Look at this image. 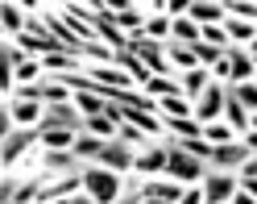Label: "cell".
Instances as JSON below:
<instances>
[{
  "mask_svg": "<svg viewBox=\"0 0 257 204\" xmlns=\"http://www.w3.org/2000/svg\"><path fill=\"white\" fill-rule=\"evenodd\" d=\"M162 142H166V175L174 179V183H203L207 175H212V163H203V159H195V154H187L183 150V142H179V138H162Z\"/></svg>",
  "mask_w": 257,
  "mask_h": 204,
  "instance_id": "1",
  "label": "cell"
},
{
  "mask_svg": "<svg viewBox=\"0 0 257 204\" xmlns=\"http://www.w3.org/2000/svg\"><path fill=\"white\" fill-rule=\"evenodd\" d=\"M83 192L95 200V204H116V196H120V179H116V171H108V167H100V163H83Z\"/></svg>",
  "mask_w": 257,
  "mask_h": 204,
  "instance_id": "2",
  "label": "cell"
},
{
  "mask_svg": "<svg viewBox=\"0 0 257 204\" xmlns=\"http://www.w3.org/2000/svg\"><path fill=\"white\" fill-rule=\"evenodd\" d=\"M128 54H137L141 62H146L150 75H162V80H170V75H174L170 58H166V46H162V42H150V38H146V29L128 38Z\"/></svg>",
  "mask_w": 257,
  "mask_h": 204,
  "instance_id": "3",
  "label": "cell"
},
{
  "mask_svg": "<svg viewBox=\"0 0 257 204\" xmlns=\"http://www.w3.org/2000/svg\"><path fill=\"white\" fill-rule=\"evenodd\" d=\"M236 196V175L232 171H212L203 179V204H228Z\"/></svg>",
  "mask_w": 257,
  "mask_h": 204,
  "instance_id": "4",
  "label": "cell"
},
{
  "mask_svg": "<svg viewBox=\"0 0 257 204\" xmlns=\"http://www.w3.org/2000/svg\"><path fill=\"white\" fill-rule=\"evenodd\" d=\"M34 142H42V125L9 133V138H5V146H0V163H5V167H13V163H17V159H21V154L34 146Z\"/></svg>",
  "mask_w": 257,
  "mask_h": 204,
  "instance_id": "5",
  "label": "cell"
},
{
  "mask_svg": "<svg viewBox=\"0 0 257 204\" xmlns=\"http://www.w3.org/2000/svg\"><path fill=\"white\" fill-rule=\"evenodd\" d=\"M249 159H253V150H249L245 142H228V146H216V150H212V167H216V171H232V175H236Z\"/></svg>",
  "mask_w": 257,
  "mask_h": 204,
  "instance_id": "6",
  "label": "cell"
},
{
  "mask_svg": "<svg viewBox=\"0 0 257 204\" xmlns=\"http://www.w3.org/2000/svg\"><path fill=\"white\" fill-rule=\"evenodd\" d=\"M228 71H232V80L228 84H253L257 80V62L249 58V50H245V46H228Z\"/></svg>",
  "mask_w": 257,
  "mask_h": 204,
  "instance_id": "7",
  "label": "cell"
},
{
  "mask_svg": "<svg viewBox=\"0 0 257 204\" xmlns=\"http://www.w3.org/2000/svg\"><path fill=\"white\" fill-rule=\"evenodd\" d=\"M95 163H100V167H108V171H133V146H124L120 142V138H112V142L100 150V159H95Z\"/></svg>",
  "mask_w": 257,
  "mask_h": 204,
  "instance_id": "8",
  "label": "cell"
},
{
  "mask_svg": "<svg viewBox=\"0 0 257 204\" xmlns=\"http://www.w3.org/2000/svg\"><path fill=\"white\" fill-rule=\"evenodd\" d=\"M224 121L232 125V133H249V121H253V117H249V108L236 100V92H232L228 84H224Z\"/></svg>",
  "mask_w": 257,
  "mask_h": 204,
  "instance_id": "9",
  "label": "cell"
},
{
  "mask_svg": "<svg viewBox=\"0 0 257 204\" xmlns=\"http://www.w3.org/2000/svg\"><path fill=\"white\" fill-rule=\"evenodd\" d=\"M220 108H224V88H220V80L203 92V100L195 104V121L199 125H212V121H220Z\"/></svg>",
  "mask_w": 257,
  "mask_h": 204,
  "instance_id": "10",
  "label": "cell"
},
{
  "mask_svg": "<svg viewBox=\"0 0 257 204\" xmlns=\"http://www.w3.org/2000/svg\"><path fill=\"white\" fill-rule=\"evenodd\" d=\"M133 171L137 175H166V142H154L146 154H137Z\"/></svg>",
  "mask_w": 257,
  "mask_h": 204,
  "instance_id": "11",
  "label": "cell"
},
{
  "mask_svg": "<svg viewBox=\"0 0 257 204\" xmlns=\"http://www.w3.org/2000/svg\"><path fill=\"white\" fill-rule=\"evenodd\" d=\"M224 5H212V0H191V9H187V17L195 21V25H224Z\"/></svg>",
  "mask_w": 257,
  "mask_h": 204,
  "instance_id": "12",
  "label": "cell"
},
{
  "mask_svg": "<svg viewBox=\"0 0 257 204\" xmlns=\"http://www.w3.org/2000/svg\"><path fill=\"white\" fill-rule=\"evenodd\" d=\"M42 171H58V175H75V171H83V163H79L71 150H46V154H42Z\"/></svg>",
  "mask_w": 257,
  "mask_h": 204,
  "instance_id": "13",
  "label": "cell"
},
{
  "mask_svg": "<svg viewBox=\"0 0 257 204\" xmlns=\"http://www.w3.org/2000/svg\"><path fill=\"white\" fill-rule=\"evenodd\" d=\"M179 80H183V96H187V100H203V92H207V88L216 84V80H212V71H207V67H195V71L179 75Z\"/></svg>",
  "mask_w": 257,
  "mask_h": 204,
  "instance_id": "14",
  "label": "cell"
},
{
  "mask_svg": "<svg viewBox=\"0 0 257 204\" xmlns=\"http://www.w3.org/2000/svg\"><path fill=\"white\" fill-rule=\"evenodd\" d=\"M166 46V58H170V67H183V71H195L199 67V58H195V50H191V46H183V42H162Z\"/></svg>",
  "mask_w": 257,
  "mask_h": 204,
  "instance_id": "15",
  "label": "cell"
},
{
  "mask_svg": "<svg viewBox=\"0 0 257 204\" xmlns=\"http://www.w3.org/2000/svg\"><path fill=\"white\" fill-rule=\"evenodd\" d=\"M83 75H91L95 84H108V88H124V92H128V80H133V75H120V67H104V62L87 67Z\"/></svg>",
  "mask_w": 257,
  "mask_h": 204,
  "instance_id": "16",
  "label": "cell"
},
{
  "mask_svg": "<svg viewBox=\"0 0 257 204\" xmlns=\"http://www.w3.org/2000/svg\"><path fill=\"white\" fill-rule=\"evenodd\" d=\"M141 192H146L150 200H166V204H179V200H183V187H179V183H170V179H158V183L150 179Z\"/></svg>",
  "mask_w": 257,
  "mask_h": 204,
  "instance_id": "17",
  "label": "cell"
},
{
  "mask_svg": "<svg viewBox=\"0 0 257 204\" xmlns=\"http://www.w3.org/2000/svg\"><path fill=\"white\" fill-rule=\"evenodd\" d=\"M108 142H104V138H95V133H79V142H75V159L79 163H91V159H100V150H104Z\"/></svg>",
  "mask_w": 257,
  "mask_h": 204,
  "instance_id": "18",
  "label": "cell"
},
{
  "mask_svg": "<svg viewBox=\"0 0 257 204\" xmlns=\"http://www.w3.org/2000/svg\"><path fill=\"white\" fill-rule=\"evenodd\" d=\"M42 142H46V150H75L79 133L75 129H42Z\"/></svg>",
  "mask_w": 257,
  "mask_h": 204,
  "instance_id": "19",
  "label": "cell"
},
{
  "mask_svg": "<svg viewBox=\"0 0 257 204\" xmlns=\"http://www.w3.org/2000/svg\"><path fill=\"white\" fill-rule=\"evenodd\" d=\"M112 67H120V71H128V75H133V80H146V84L154 80V75H150V67H146V62H141L137 54H128V50H120Z\"/></svg>",
  "mask_w": 257,
  "mask_h": 204,
  "instance_id": "20",
  "label": "cell"
},
{
  "mask_svg": "<svg viewBox=\"0 0 257 204\" xmlns=\"http://www.w3.org/2000/svg\"><path fill=\"white\" fill-rule=\"evenodd\" d=\"M0 21H5V29L9 34H25V13H21V5H13V0H5V5H0Z\"/></svg>",
  "mask_w": 257,
  "mask_h": 204,
  "instance_id": "21",
  "label": "cell"
},
{
  "mask_svg": "<svg viewBox=\"0 0 257 204\" xmlns=\"http://www.w3.org/2000/svg\"><path fill=\"white\" fill-rule=\"evenodd\" d=\"M166 125H170L174 138H183V142H191V138H203V125L191 121V117H166Z\"/></svg>",
  "mask_w": 257,
  "mask_h": 204,
  "instance_id": "22",
  "label": "cell"
},
{
  "mask_svg": "<svg viewBox=\"0 0 257 204\" xmlns=\"http://www.w3.org/2000/svg\"><path fill=\"white\" fill-rule=\"evenodd\" d=\"M224 34H228V38H236V46H253L257 42V34H253V25L249 21H236V17H224Z\"/></svg>",
  "mask_w": 257,
  "mask_h": 204,
  "instance_id": "23",
  "label": "cell"
},
{
  "mask_svg": "<svg viewBox=\"0 0 257 204\" xmlns=\"http://www.w3.org/2000/svg\"><path fill=\"white\" fill-rule=\"evenodd\" d=\"M203 142H212V146H228V142H232V125H228V121H212V125H203Z\"/></svg>",
  "mask_w": 257,
  "mask_h": 204,
  "instance_id": "24",
  "label": "cell"
},
{
  "mask_svg": "<svg viewBox=\"0 0 257 204\" xmlns=\"http://www.w3.org/2000/svg\"><path fill=\"white\" fill-rule=\"evenodd\" d=\"M170 29H174V21L166 17V13H158V17H150V21H146V38H150V42H154V38L170 42Z\"/></svg>",
  "mask_w": 257,
  "mask_h": 204,
  "instance_id": "25",
  "label": "cell"
},
{
  "mask_svg": "<svg viewBox=\"0 0 257 204\" xmlns=\"http://www.w3.org/2000/svg\"><path fill=\"white\" fill-rule=\"evenodd\" d=\"M158 108H162L166 117H191L195 108H191V100H183V96H166V100H158Z\"/></svg>",
  "mask_w": 257,
  "mask_h": 204,
  "instance_id": "26",
  "label": "cell"
},
{
  "mask_svg": "<svg viewBox=\"0 0 257 204\" xmlns=\"http://www.w3.org/2000/svg\"><path fill=\"white\" fill-rule=\"evenodd\" d=\"M236 183H240V187H245V192H249V196L257 200V159H249L245 167L236 171Z\"/></svg>",
  "mask_w": 257,
  "mask_h": 204,
  "instance_id": "27",
  "label": "cell"
},
{
  "mask_svg": "<svg viewBox=\"0 0 257 204\" xmlns=\"http://www.w3.org/2000/svg\"><path fill=\"white\" fill-rule=\"evenodd\" d=\"M42 67L62 75V71H79V58H71V54H46V58H42Z\"/></svg>",
  "mask_w": 257,
  "mask_h": 204,
  "instance_id": "28",
  "label": "cell"
},
{
  "mask_svg": "<svg viewBox=\"0 0 257 204\" xmlns=\"http://www.w3.org/2000/svg\"><path fill=\"white\" fill-rule=\"evenodd\" d=\"M116 138H120V142L124 146H154V142H146V129H137V125H120V129H116Z\"/></svg>",
  "mask_w": 257,
  "mask_h": 204,
  "instance_id": "29",
  "label": "cell"
},
{
  "mask_svg": "<svg viewBox=\"0 0 257 204\" xmlns=\"http://www.w3.org/2000/svg\"><path fill=\"white\" fill-rule=\"evenodd\" d=\"M87 133H95V138H104V142H112V138H116V125H112L108 117H87Z\"/></svg>",
  "mask_w": 257,
  "mask_h": 204,
  "instance_id": "30",
  "label": "cell"
},
{
  "mask_svg": "<svg viewBox=\"0 0 257 204\" xmlns=\"http://www.w3.org/2000/svg\"><path fill=\"white\" fill-rule=\"evenodd\" d=\"M224 9H228V13H232L236 21H249V25L257 21V5H249V0H228Z\"/></svg>",
  "mask_w": 257,
  "mask_h": 204,
  "instance_id": "31",
  "label": "cell"
},
{
  "mask_svg": "<svg viewBox=\"0 0 257 204\" xmlns=\"http://www.w3.org/2000/svg\"><path fill=\"white\" fill-rule=\"evenodd\" d=\"M228 88L236 92V100L245 104V108H253V113H257V80H253V84H228Z\"/></svg>",
  "mask_w": 257,
  "mask_h": 204,
  "instance_id": "32",
  "label": "cell"
},
{
  "mask_svg": "<svg viewBox=\"0 0 257 204\" xmlns=\"http://www.w3.org/2000/svg\"><path fill=\"white\" fill-rule=\"evenodd\" d=\"M179 204H203V187H191V192H187Z\"/></svg>",
  "mask_w": 257,
  "mask_h": 204,
  "instance_id": "33",
  "label": "cell"
},
{
  "mask_svg": "<svg viewBox=\"0 0 257 204\" xmlns=\"http://www.w3.org/2000/svg\"><path fill=\"white\" fill-rule=\"evenodd\" d=\"M245 146H249V150L257 154V129H249V133H245Z\"/></svg>",
  "mask_w": 257,
  "mask_h": 204,
  "instance_id": "34",
  "label": "cell"
},
{
  "mask_svg": "<svg viewBox=\"0 0 257 204\" xmlns=\"http://www.w3.org/2000/svg\"><path fill=\"white\" fill-rule=\"evenodd\" d=\"M232 204H257V200H253L249 192H236V196H232Z\"/></svg>",
  "mask_w": 257,
  "mask_h": 204,
  "instance_id": "35",
  "label": "cell"
},
{
  "mask_svg": "<svg viewBox=\"0 0 257 204\" xmlns=\"http://www.w3.org/2000/svg\"><path fill=\"white\" fill-rule=\"evenodd\" d=\"M67 204H95V200H91V196H87V192H83V196H71V200H67Z\"/></svg>",
  "mask_w": 257,
  "mask_h": 204,
  "instance_id": "36",
  "label": "cell"
},
{
  "mask_svg": "<svg viewBox=\"0 0 257 204\" xmlns=\"http://www.w3.org/2000/svg\"><path fill=\"white\" fill-rule=\"evenodd\" d=\"M249 58H253V62H257V42H253V46H249Z\"/></svg>",
  "mask_w": 257,
  "mask_h": 204,
  "instance_id": "37",
  "label": "cell"
},
{
  "mask_svg": "<svg viewBox=\"0 0 257 204\" xmlns=\"http://www.w3.org/2000/svg\"><path fill=\"white\" fill-rule=\"evenodd\" d=\"M141 204H166V200H150V196H146V200H141Z\"/></svg>",
  "mask_w": 257,
  "mask_h": 204,
  "instance_id": "38",
  "label": "cell"
},
{
  "mask_svg": "<svg viewBox=\"0 0 257 204\" xmlns=\"http://www.w3.org/2000/svg\"><path fill=\"white\" fill-rule=\"evenodd\" d=\"M249 129H257V113H253V121H249Z\"/></svg>",
  "mask_w": 257,
  "mask_h": 204,
  "instance_id": "39",
  "label": "cell"
}]
</instances>
